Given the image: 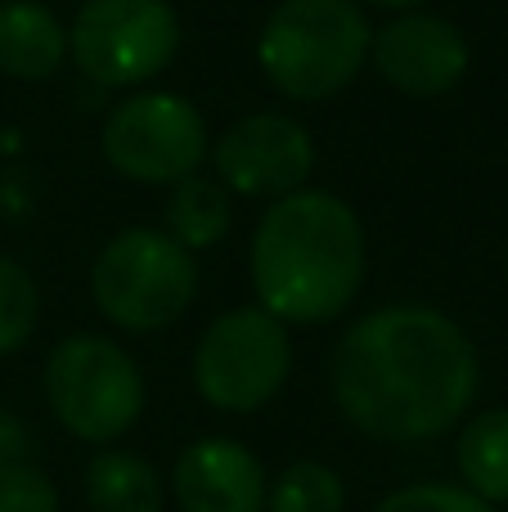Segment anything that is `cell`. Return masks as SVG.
Returning a JSON list of instances; mask_svg holds the SVG:
<instances>
[{"label": "cell", "mask_w": 508, "mask_h": 512, "mask_svg": "<svg viewBox=\"0 0 508 512\" xmlns=\"http://www.w3.org/2000/svg\"><path fill=\"white\" fill-rule=\"evenodd\" d=\"M216 171L243 198H288L311 180L315 144L284 113H248L216 144Z\"/></svg>", "instance_id": "9"}, {"label": "cell", "mask_w": 508, "mask_h": 512, "mask_svg": "<svg viewBox=\"0 0 508 512\" xmlns=\"http://www.w3.org/2000/svg\"><path fill=\"white\" fill-rule=\"evenodd\" d=\"M171 490L185 512H266V468L248 445L225 436L185 445Z\"/></svg>", "instance_id": "11"}, {"label": "cell", "mask_w": 508, "mask_h": 512, "mask_svg": "<svg viewBox=\"0 0 508 512\" xmlns=\"http://www.w3.org/2000/svg\"><path fill=\"white\" fill-rule=\"evenodd\" d=\"M293 369V342L284 319L266 306H239L212 319L194 351V382L203 400L225 414H252L270 405Z\"/></svg>", "instance_id": "6"}, {"label": "cell", "mask_w": 508, "mask_h": 512, "mask_svg": "<svg viewBox=\"0 0 508 512\" xmlns=\"http://www.w3.org/2000/svg\"><path fill=\"white\" fill-rule=\"evenodd\" d=\"M180 45L167 0H86L68 27V54L99 86H140L158 77Z\"/></svg>", "instance_id": "7"}, {"label": "cell", "mask_w": 508, "mask_h": 512, "mask_svg": "<svg viewBox=\"0 0 508 512\" xmlns=\"http://www.w3.org/2000/svg\"><path fill=\"white\" fill-rule=\"evenodd\" d=\"M374 512H495V504L477 499L468 486H441V481H423V486H405L387 495Z\"/></svg>", "instance_id": "19"}, {"label": "cell", "mask_w": 508, "mask_h": 512, "mask_svg": "<svg viewBox=\"0 0 508 512\" xmlns=\"http://www.w3.org/2000/svg\"><path fill=\"white\" fill-rule=\"evenodd\" d=\"M86 499L95 512H162V481L140 454L104 450L86 468Z\"/></svg>", "instance_id": "13"}, {"label": "cell", "mask_w": 508, "mask_h": 512, "mask_svg": "<svg viewBox=\"0 0 508 512\" xmlns=\"http://www.w3.org/2000/svg\"><path fill=\"white\" fill-rule=\"evenodd\" d=\"M464 486L486 504H508V409H486L459 436Z\"/></svg>", "instance_id": "14"}, {"label": "cell", "mask_w": 508, "mask_h": 512, "mask_svg": "<svg viewBox=\"0 0 508 512\" xmlns=\"http://www.w3.org/2000/svg\"><path fill=\"white\" fill-rule=\"evenodd\" d=\"M68 59V32L36 0L0 5V72L18 81H45Z\"/></svg>", "instance_id": "12"}, {"label": "cell", "mask_w": 508, "mask_h": 512, "mask_svg": "<svg viewBox=\"0 0 508 512\" xmlns=\"http://www.w3.org/2000/svg\"><path fill=\"white\" fill-rule=\"evenodd\" d=\"M369 59L383 72L387 86L405 95H446L468 72V36L450 18L437 14H401L374 36Z\"/></svg>", "instance_id": "10"}, {"label": "cell", "mask_w": 508, "mask_h": 512, "mask_svg": "<svg viewBox=\"0 0 508 512\" xmlns=\"http://www.w3.org/2000/svg\"><path fill=\"white\" fill-rule=\"evenodd\" d=\"M369 45L374 27L356 0H284L261 27L257 59L279 95L315 104L360 77Z\"/></svg>", "instance_id": "3"}, {"label": "cell", "mask_w": 508, "mask_h": 512, "mask_svg": "<svg viewBox=\"0 0 508 512\" xmlns=\"http://www.w3.org/2000/svg\"><path fill=\"white\" fill-rule=\"evenodd\" d=\"M45 400L77 441L108 445L144 409V378L113 337H63L45 360Z\"/></svg>", "instance_id": "5"}, {"label": "cell", "mask_w": 508, "mask_h": 512, "mask_svg": "<svg viewBox=\"0 0 508 512\" xmlns=\"http://www.w3.org/2000/svg\"><path fill=\"white\" fill-rule=\"evenodd\" d=\"M230 230V198L216 180L203 176H185L176 180L167 198V234L180 243V248L198 252V248H212L221 234Z\"/></svg>", "instance_id": "15"}, {"label": "cell", "mask_w": 508, "mask_h": 512, "mask_svg": "<svg viewBox=\"0 0 508 512\" xmlns=\"http://www.w3.org/2000/svg\"><path fill=\"white\" fill-rule=\"evenodd\" d=\"M104 158L140 185H176L207 158V126L189 99L144 90L113 108L104 122Z\"/></svg>", "instance_id": "8"}, {"label": "cell", "mask_w": 508, "mask_h": 512, "mask_svg": "<svg viewBox=\"0 0 508 512\" xmlns=\"http://www.w3.org/2000/svg\"><path fill=\"white\" fill-rule=\"evenodd\" d=\"M36 319H41V292L36 279L18 261L0 256V355L18 351L32 337Z\"/></svg>", "instance_id": "17"}, {"label": "cell", "mask_w": 508, "mask_h": 512, "mask_svg": "<svg viewBox=\"0 0 508 512\" xmlns=\"http://www.w3.org/2000/svg\"><path fill=\"white\" fill-rule=\"evenodd\" d=\"M365 5H378V9H392V14H396V9H401V14H410V9H414V5H428V0H365Z\"/></svg>", "instance_id": "20"}, {"label": "cell", "mask_w": 508, "mask_h": 512, "mask_svg": "<svg viewBox=\"0 0 508 512\" xmlns=\"http://www.w3.org/2000/svg\"><path fill=\"white\" fill-rule=\"evenodd\" d=\"M347 508V486L333 468L324 463H293L279 472L275 490H270L266 512H342Z\"/></svg>", "instance_id": "16"}, {"label": "cell", "mask_w": 508, "mask_h": 512, "mask_svg": "<svg viewBox=\"0 0 508 512\" xmlns=\"http://www.w3.org/2000/svg\"><path fill=\"white\" fill-rule=\"evenodd\" d=\"M0 512H59V490L23 459L0 463Z\"/></svg>", "instance_id": "18"}, {"label": "cell", "mask_w": 508, "mask_h": 512, "mask_svg": "<svg viewBox=\"0 0 508 512\" xmlns=\"http://www.w3.org/2000/svg\"><path fill=\"white\" fill-rule=\"evenodd\" d=\"M90 292L108 324L126 333L171 328L198 292V265L162 230H122L90 270Z\"/></svg>", "instance_id": "4"}, {"label": "cell", "mask_w": 508, "mask_h": 512, "mask_svg": "<svg viewBox=\"0 0 508 512\" xmlns=\"http://www.w3.org/2000/svg\"><path fill=\"white\" fill-rule=\"evenodd\" d=\"M252 283L284 324H324L365 283V230L342 198L297 189L275 198L252 234Z\"/></svg>", "instance_id": "2"}, {"label": "cell", "mask_w": 508, "mask_h": 512, "mask_svg": "<svg viewBox=\"0 0 508 512\" xmlns=\"http://www.w3.org/2000/svg\"><path fill=\"white\" fill-rule=\"evenodd\" d=\"M333 400L374 441H432L477 396V351L432 306H387L342 333L329 364Z\"/></svg>", "instance_id": "1"}]
</instances>
